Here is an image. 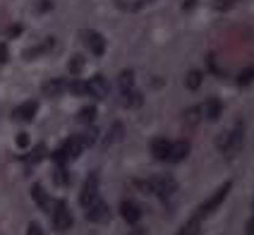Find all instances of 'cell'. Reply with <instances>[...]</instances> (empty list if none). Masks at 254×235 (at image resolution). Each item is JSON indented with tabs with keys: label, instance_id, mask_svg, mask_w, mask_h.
<instances>
[{
	"label": "cell",
	"instance_id": "83f0119b",
	"mask_svg": "<svg viewBox=\"0 0 254 235\" xmlns=\"http://www.w3.org/2000/svg\"><path fill=\"white\" fill-rule=\"evenodd\" d=\"M27 235H43L41 226H39V223H29V228H27Z\"/></svg>",
	"mask_w": 254,
	"mask_h": 235
},
{
	"label": "cell",
	"instance_id": "30bf717a",
	"mask_svg": "<svg viewBox=\"0 0 254 235\" xmlns=\"http://www.w3.org/2000/svg\"><path fill=\"white\" fill-rule=\"evenodd\" d=\"M36 111H39V103H36V101H24L22 106H17V108H14L12 115L17 118V120H24V123H29V120H34Z\"/></svg>",
	"mask_w": 254,
	"mask_h": 235
},
{
	"label": "cell",
	"instance_id": "ffe728a7",
	"mask_svg": "<svg viewBox=\"0 0 254 235\" xmlns=\"http://www.w3.org/2000/svg\"><path fill=\"white\" fill-rule=\"evenodd\" d=\"M185 84H187V89H192V91L199 89V84H201V72H199V70H192V72L185 77Z\"/></svg>",
	"mask_w": 254,
	"mask_h": 235
},
{
	"label": "cell",
	"instance_id": "cb8c5ba5",
	"mask_svg": "<svg viewBox=\"0 0 254 235\" xmlns=\"http://www.w3.org/2000/svg\"><path fill=\"white\" fill-rule=\"evenodd\" d=\"M67 68H70V72L77 77V75L82 72V68H84V58L82 56H72V60H70V65H67Z\"/></svg>",
	"mask_w": 254,
	"mask_h": 235
},
{
	"label": "cell",
	"instance_id": "2e32d148",
	"mask_svg": "<svg viewBox=\"0 0 254 235\" xmlns=\"http://www.w3.org/2000/svg\"><path fill=\"white\" fill-rule=\"evenodd\" d=\"M53 46H56V41H53V39H46V41H43L41 46H34V48L24 51V58H27V60H31V58L41 56V53H48V51H51Z\"/></svg>",
	"mask_w": 254,
	"mask_h": 235
},
{
	"label": "cell",
	"instance_id": "603a6c76",
	"mask_svg": "<svg viewBox=\"0 0 254 235\" xmlns=\"http://www.w3.org/2000/svg\"><path fill=\"white\" fill-rule=\"evenodd\" d=\"M67 89H70L72 94H77V96H84L86 94V82H82V79H72V82L67 84Z\"/></svg>",
	"mask_w": 254,
	"mask_h": 235
},
{
	"label": "cell",
	"instance_id": "484cf974",
	"mask_svg": "<svg viewBox=\"0 0 254 235\" xmlns=\"http://www.w3.org/2000/svg\"><path fill=\"white\" fill-rule=\"evenodd\" d=\"M254 79V68H250V70H245V72H240V79L238 82L240 84H250Z\"/></svg>",
	"mask_w": 254,
	"mask_h": 235
},
{
	"label": "cell",
	"instance_id": "f1b7e54d",
	"mask_svg": "<svg viewBox=\"0 0 254 235\" xmlns=\"http://www.w3.org/2000/svg\"><path fill=\"white\" fill-rule=\"evenodd\" d=\"M17 144H19V147H27V144H29L27 132H19V137H17Z\"/></svg>",
	"mask_w": 254,
	"mask_h": 235
},
{
	"label": "cell",
	"instance_id": "9c48e42d",
	"mask_svg": "<svg viewBox=\"0 0 254 235\" xmlns=\"http://www.w3.org/2000/svg\"><path fill=\"white\" fill-rule=\"evenodd\" d=\"M187 154H190V142H185V139H180V142H170V152H168V158H166V161H170V163H180L183 158H187Z\"/></svg>",
	"mask_w": 254,
	"mask_h": 235
},
{
	"label": "cell",
	"instance_id": "8992f818",
	"mask_svg": "<svg viewBox=\"0 0 254 235\" xmlns=\"http://www.w3.org/2000/svg\"><path fill=\"white\" fill-rule=\"evenodd\" d=\"M96 197H99V175L91 173V175L84 180V187H82V194H79V204L86 209Z\"/></svg>",
	"mask_w": 254,
	"mask_h": 235
},
{
	"label": "cell",
	"instance_id": "ac0fdd59",
	"mask_svg": "<svg viewBox=\"0 0 254 235\" xmlns=\"http://www.w3.org/2000/svg\"><path fill=\"white\" fill-rule=\"evenodd\" d=\"M199 228H201V216H194L180 228L178 235H199Z\"/></svg>",
	"mask_w": 254,
	"mask_h": 235
},
{
	"label": "cell",
	"instance_id": "277c9868",
	"mask_svg": "<svg viewBox=\"0 0 254 235\" xmlns=\"http://www.w3.org/2000/svg\"><path fill=\"white\" fill-rule=\"evenodd\" d=\"M53 228L56 231H67L72 226V214H70V209H67V202H56L53 204Z\"/></svg>",
	"mask_w": 254,
	"mask_h": 235
},
{
	"label": "cell",
	"instance_id": "8fae6325",
	"mask_svg": "<svg viewBox=\"0 0 254 235\" xmlns=\"http://www.w3.org/2000/svg\"><path fill=\"white\" fill-rule=\"evenodd\" d=\"M120 214H123V219H125L127 223H132V226L141 219V209L137 207L132 199H125V202L120 204Z\"/></svg>",
	"mask_w": 254,
	"mask_h": 235
},
{
	"label": "cell",
	"instance_id": "4fadbf2b",
	"mask_svg": "<svg viewBox=\"0 0 254 235\" xmlns=\"http://www.w3.org/2000/svg\"><path fill=\"white\" fill-rule=\"evenodd\" d=\"M31 197H34V202H36V204H39V207H41L43 211H48V214L53 211V204H51L48 194L43 192L41 185H34V187H31Z\"/></svg>",
	"mask_w": 254,
	"mask_h": 235
},
{
	"label": "cell",
	"instance_id": "7c38bea8",
	"mask_svg": "<svg viewBox=\"0 0 254 235\" xmlns=\"http://www.w3.org/2000/svg\"><path fill=\"white\" fill-rule=\"evenodd\" d=\"M168 152H170V142L166 137H158L151 142V154H154V158L166 161V158H168Z\"/></svg>",
	"mask_w": 254,
	"mask_h": 235
},
{
	"label": "cell",
	"instance_id": "44dd1931",
	"mask_svg": "<svg viewBox=\"0 0 254 235\" xmlns=\"http://www.w3.org/2000/svg\"><path fill=\"white\" fill-rule=\"evenodd\" d=\"M94 118H96V108H94V106H86V108H82V111H79V115H77V120H79V123H94Z\"/></svg>",
	"mask_w": 254,
	"mask_h": 235
},
{
	"label": "cell",
	"instance_id": "3957f363",
	"mask_svg": "<svg viewBox=\"0 0 254 235\" xmlns=\"http://www.w3.org/2000/svg\"><path fill=\"white\" fill-rule=\"evenodd\" d=\"M230 190H233V182L228 180V182H223V185H221V187H218V190H216V192H213L211 197L197 209V216H209V214H213L216 209L226 202V197L230 194Z\"/></svg>",
	"mask_w": 254,
	"mask_h": 235
},
{
	"label": "cell",
	"instance_id": "7a4b0ae2",
	"mask_svg": "<svg viewBox=\"0 0 254 235\" xmlns=\"http://www.w3.org/2000/svg\"><path fill=\"white\" fill-rule=\"evenodd\" d=\"M242 137H245V127H242V123H238L230 132H226V135H221L216 139V147H218V152H223L226 156H233L242 147Z\"/></svg>",
	"mask_w": 254,
	"mask_h": 235
},
{
	"label": "cell",
	"instance_id": "d4e9b609",
	"mask_svg": "<svg viewBox=\"0 0 254 235\" xmlns=\"http://www.w3.org/2000/svg\"><path fill=\"white\" fill-rule=\"evenodd\" d=\"M53 178H56L58 185H67V182H70V178H67V170H65V166H58V168H56V175H53Z\"/></svg>",
	"mask_w": 254,
	"mask_h": 235
},
{
	"label": "cell",
	"instance_id": "ba28073f",
	"mask_svg": "<svg viewBox=\"0 0 254 235\" xmlns=\"http://www.w3.org/2000/svg\"><path fill=\"white\" fill-rule=\"evenodd\" d=\"M82 36H84V43L89 46V51H91L94 56H103V53H106V39L101 36L99 31L86 29V31H82Z\"/></svg>",
	"mask_w": 254,
	"mask_h": 235
},
{
	"label": "cell",
	"instance_id": "5bb4252c",
	"mask_svg": "<svg viewBox=\"0 0 254 235\" xmlns=\"http://www.w3.org/2000/svg\"><path fill=\"white\" fill-rule=\"evenodd\" d=\"M221 111H223V106H221L218 98H209V101L201 106V113H204L209 120H218V118H221Z\"/></svg>",
	"mask_w": 254,
	"mask_h": 235
},
{
	"label": "cell",
	"instance_id": "1f68e13d",
	"mask_svg": "<svg viewBox=\"0 0 254 235\" xmlns=\"http://www.w3.org/2000/svg\"><path fill=\"white\" fill-rule=\"evenodd\" d=\"M19 31H22V27H10V31H7V34H10V36H14V34H19Z\"/></svg>",
	"mask_w": 254,
	"mask_h": 235
},
{
	"label": "cell",
	"instance_id": "5b68a950",
	"mask_svg": "<svg viewBox=\"0 0 254 235\" xmlns=\"http://www.w3.org/2000/svg\"><path fill=\"white\" fill-rule=\"evenodd\" d=\"M108 216H111V211H108V204L101 199V197H96L89 207H86V221L91 223H103L108 221Z\"/></svg>",
	"mask_w": 254,
	"mask_h": 235
},
{
	"label": "cell",
	"instance_id": "f546056e",
	"mask_svg": "<svg viewBox=\"0 0 254 235\" xmlns=\"http://www.w3.org/2000/svg\"><path fill=\"white\" fill-rule=\"evenodd\" d=\"M7 60V43H0V63Z\"/></svg>",
	"mask_w": 254,
	"mask_h": 235
},
{
	"label": "cell",
	"instance_id": "4316f807",
	"mask_svg": "<svg viewBox=\"0 0 254 235\" xmlns=\"http://www.w3.org/2000/svg\"><path fill=\"white\" fill-rule=\"evenodd\" d=\"M43 152H46L43 147H36V152H34L31 156H29V161H31V163H39V161L43 158Z\"/></svg>",
	"mask_w": 254,
	"mask_h": 235
},
{
	"label": "cell",
	"instance_id": "4dcf8cb0",
	"mask_svg": "<svg viewBox=\"0 0 254 235\" xmlns=\"http://www.w3.org/2000/svg\"><path fill=\"white\" fill-rule=\"evenodd\" d=\"M245 235H254V216L250 219V223H247V233Z\"/></svg>",
	"mask_w": 254,
	"mask_h": 235
},
{
	"label": "cell",
	"instance_id": "6da1fadb",
	"mask_svg": "<svg viewBox=\"0 0 254 235\" xmlns=\"http://www.w3.org/2000/svg\"><path fill=\"white\" fill-rule=\"evenodd\" d=\"M134 185H137V187H141L144 192L161 197V199H168V197H173V192L178 190V182L170 178V175H154V178H149V180H137Z\"/></svg>",
	"mask_w": 254,
	"mask_h": 235
},
{
	"label": "cell",
	"instance_id": "9a60e30c",
	"mask_svg": "<svg viewBox=\"0 0 254 235\" xmlns=\"http://www.w3.org/2000/svg\"><path fill=\"white\" fill-rule=\"evenodd\" d=\"M65 89H67L65 79H51V82L43 84V96H60Z\"/></svg>",
	"mask_w": 254,
	"mask_h": 235
},
{
	"label": "cell",
	"instance_id": "52a82bcc",
	"mask_svg": "<svg viewBox=\"0 0 254 235\" xmlns=\"http://www.w3.org/2000/svg\"><path fill=\"white\" fill-rule=\"evenodd\" d=\"M108 91H111V84H108V79H106L103 75H94V77L86 82V94H91V96L106 98Z\"/></svg>",
	"mask_w": 254,
	"mask_h": 235
},
{
	"label": "cell",
	"instance_id": "d6a6232c",
	"mask_svg": "<svg viewBox=\"0 0 254 235\" xmlns=\"http://www.w3.org/2000/svg\"><path fill=\"white\" fill-rule=\"evenodd\" d=\"M129 235H144V228H134V231H132Z\"/></svg>",
	"mask_w": 254,
	"mask_h": 235
},
{
	"label": "cell",
	"instance_id": "e0dca14e",
	"mask_svg": "<svg viewBox=\"0 0 254 235\" xmlns=\"http://www.w3.org/2000/svg\"><path fill=\"white\" fill-rule=\"evenodd\" d=\"M123 106H127V108H137V106H141V94L134 91V89L123 91Z\"/></svg>",
	"mask_w": 254,
	"mask_h": 235
},
{
	"label": "cell",
	"instance_id": "7402d4cb",
	"mask_svg": "<svg viewBox=\"0 0 254 235\" xmlns=\"http://www.w3.org/2000/svg\"><path fill=\"white\" fill-rule=\"evenodd\" d=\"M201 113V106H194V108H190V111H185V123L187 125H197L199 123V115Z\"/></svg>",
	"mask_w": 254,
	"mask_h": 235
},
{
	"label": "cell",
	"instance_id": "d6986e66",
	"mask_svg": "<svg viewBox=\"0 0 254 235\" xmlns=\"http://www.w3.org/2000/svg\"><path fill=\"white\" fill-rule=\"evenodd\" d=\"M120 89L127 91V89H134V72L132 70H125V72H120Z\"/></svg>",
	"mask_w": 254,
	"mask_h": 235
}]
</instances>
